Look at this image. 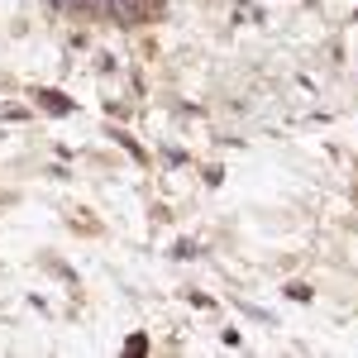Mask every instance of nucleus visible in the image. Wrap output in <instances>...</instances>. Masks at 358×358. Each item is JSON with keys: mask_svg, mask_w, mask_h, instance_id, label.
<instances>
[{"mask_svg": "<svg viewBox=\"0 0 358 358\" xmlns=\"http://www.w3.org/2000/svg\"><path fill=\"white\" fill-rule=\"evenodd\" d=\"M143 5L148 0H101V10H110L115 20H124V24H138L143 20Z\"/></svg>", "mask_w": 358, "mask_h": 358, "instance_id": "obj_1", "label": "nucleus"}, {"mask_svg": "<svg viewBox=\"0 0 358 358\" xmlns=\"http://www.w3.org/2000/svg\"><path fill=\"white\" fill-rule=\"evenodd\" d=\"M62 5H77V10H101V0H62Z\"/></svg>", "mask_w": 358, "mask_h": 358, "instance_id": "obj_2", "label": "nucleus"}]
</instances>
